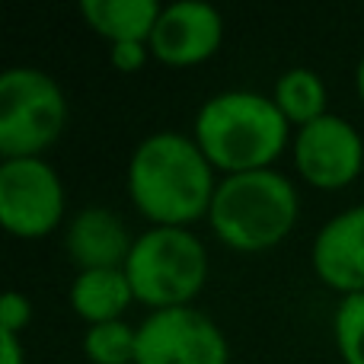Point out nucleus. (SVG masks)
Wrapping results in <instances>:
<instances>
[{
    "label": "nucleus",
    "instance_id": "obj_1",
    "mask_svg": "<svg viewBox=\"0 0 364 364\" xmlns=\"http://www.w3.org/2000/svg\"><path fill=\"white\" fill-rule=\"evenodd\" d=\"M220 173L201 154L192 134L154 132L128 157L125 192L151 227H195L208 220Z\"/></svg>",
    "mask_w": 364,
    "mask_h": 364
},
{
    "label": "nucleus",
    "instance_id": "obj_12",
    "mask_svg": "<svg viewBox=\"0 0 364 364\" xmlns=\"http://www.w3.org/2000/svg\"><path fill=\"white\" fill-rule=\"evenodd\" d=\"M68 304L87 326H100V323L125 320L128 307L138 301L125 269H90L74 275L68 288Z\"/></svg>",
    "mask_w": 364,
    "mask_h": 364
},
{
    "label": "nucleus",
    "instance_id": "obj_13",
    "mask_svg": "<svg viewBox=\"0 0 364 364\" xmlns=\"http://www.w3.org/2000/svg\"><path fill=\"white\" fill-rule=\"evenodd\" d=\"M164 4L157 0H83L80 16L109 45L151 42Z\"/></svg>",
    "mask_w": 364,
    "mask_h": 364
},
{
    "label": "nucleus",
    "instance_id": "obj_9",
    "mask_svg": "<svg viewBox=\"0 0 364 364\" xmlns=\"http://www.w3.org/2000/svg\"><path fill=\"white\" fill-rule=\"evenodd\" d=\"M227 23L218 6L205 0H176L164 4L151 36V55L164 68H198L220 51Z\"/></svg>",
    "mask_w": 364,
    "mask_h": 364
},
{
    "label": "nucleus",
    "instance_id": "obj_16",
    "mask_svg": "<svg viewBox=\"0 0 364 364\" xmlns=\"http://www.w3.org/2000/svg\"><path fill=\"white\" fill-rule=\"evenodd\" d=\"M333 342L342 364H364V294L339 301L333 314Z\"/></svg>",
    "mask_w": 364,
    "mask_h": 364
},
{
    "label": "nucleus",
    "instance_id": "obj_8",
    "mask_svg": "<svg viewBox=\"0 0 364 364\" xmlns=\"http://www.w3.org/2000/svg\"><path fill=\"white\" fill-rule=\"evenodd\" d=\"M291 164L310 188L342 192L364 173V138L346 115L329 112L294 132Z\"/></svg>",
    "mask_w": 364,
    "mask_h": 364
},
{
    "label": "nucleus",
    "instance_id": "obj_4",
    "mask_svg": "<svg viewBox=\"0 0 364 364\" xmlns=\"http://www.w3.org/2000/svg\"><path fill=\"white\" fill-rule=\"evenodd\" d=\"M125 275L134 301L151 314L195 307L211 275V259L192 227H147L134 237Z\"/></svg>",
    "mask_w": 364,
    "mask_h": 364
},
{
    "label": "nucleus",
    "instance_id": "obj_11",
    "mask_svg": "<svg viewBox=\"0 0 364 364\" xmlns=\"http://www.w3.org/2000/svg\"><path fill=\"white\" fill-rule=\"evenodd\" d=\"M134 237L112 208L87 205L64 224V252L77 272L125 269Z\"/></svg>",
    "mask_w": 364,
    "mask_h": 364
},
{
    "label": "nucleus",
    "instance_id": "obj_3",
    "mask_svg": "<svg viewBox=\"0 0 364 364\" xmlns=\"http://www.w3.org/2000/svg\"><path fill=\"white\" fill-rule=\"evenodd\" d=\"M301 218L297 182L282 170H256L220 176L205 224L240 256H259L294 233Z\"/></svg>",
    "mask_w": 364,
    "mask_h": 364
},
{
    "label": "nucleus",
    "instance_id": "obj_17",
    "mask_svg": "<svg viewBox=\"0 0 364 364\" xmlns=\"http://www.w3.org/2000/svg\"><path fill=\"white\" fill-rule=\"evenodd\" d=\"M29 323H32V301L23 291H6L4 301H0V333L23 336Z\"/></svg>",
    "mask_w": 364,
    "mask_h": 364
},
{
    "label": "nucleus",
    "instance_id": "obj_10",
    "mask_svg": "<svg viewBox=\"0 0 364 364\" xmlns=\"http://www.w3.org/2000/svg\"><path fill=\"white\" fill-rule=\"evenodd\" d=\"M310 265L323 288L342 297L364 294V201L333 214L310 243Z\"/></svg>",
    "mask_w": 364,
    "mask_h": 364
},
{
    "label": "nucleus",
    "instance_id": "obj_6",
    "mask_svg": "<svg viewBox=\"0 0 364 364\" xmlns=\"http://www.w3.org/2000/svg\"><path fill=\"white\" fill-rule=\"evenodd\" d=\"M68 192L45 157L0 160V224L16 240H45L61 230Z\"/></svg>",
    "mask_w": 364,
    "mask_h": 364
},
{
    "label": "nucleus",
    "instance_id": "obj_5",
    "mask_svg": "<svg viewBox=\"0 0 364 364\" xmlns=\"http://www.w3.org/2000/svg\"><path fill=\"white\" fill-rule=\"evenodd\" d=\"M68 128V96L42 68L13 64L0 74V160L45 157Z\"/></svg>",
    "mask_w": 364,
    "mask_h": 364
},
{
    "label": "nucleus",
    "instance_id": "obj_15",
    "mask_svg": "<svg viewBox=\"0 0 364 364\" xmlns=\"http://www.w3.org/2000/svg\"><path fill=\"white\" fill-rule=\"evenodd\" d=\"M83 355L90 364H134L138 355V326L128 320L87 326L83 333Z\"/></svg>",
    "mask_w": 364,
    "mask_h": 364
},
{
    "label": "nucleus",
    "instance_id": "obj_18",
    "mask_svg": "<svg viewBox=\"0 0 364 364\" xmlns=\"http://www.w3.org/2000/svg\"><path fill=\"white\" fill-rule=\"evenodd\" d=\"M151 61H154L151 42H119V45H109V64H112L119 74H125V77L141 74V70H144Z\"/></svg>",
    "mask_w": 364,
    "mask_h": 364
},
{
    "label": "nucleus",
    "instance_id": "obj_14",
    "mask_svg": "<svg viewBox=\"0 0 364 364\" xmlns=\"http://www.w3.org/2000/svg\"><path fill=\"white\" fill-rule=\"evenodd\" d=\"M272 100H275L278 112L288 119V125L304 128L310 122L329 115V90L326 80L316 74L314 68H288L278 74L275 87H272Z\"/></svg>",
    "mask_w": 364,
    "mask_h": 364
},
{
    "label": "nucleus",
    "instance_id": "obj_20",
    "mask_svg": "<svg viewBox=\"0 0 364 364\" xmlns=\"http://www.w3.org/2000/svg\"><path fill=\"white\" fill-rule=\"evenodd\" d=\"M355 93H358V100L364 106V55L358 58V64H355Z\"/></svg>",
    "mask_w": 364,
    "mask_h": 364
},
{
    "label": "nucleus",
    "instance_id": "obj_7",
    "mask_svg": "<svg viewBox=\"0 0 364 364\" xmlns=\"http://www.w3.org/2000/svg\"><path fill=\"white\" fill-rule=\"evenodd\" d=\"M134 364H230V342L201 307L154 310L138 323Z\"/></svg>",
    "mask_w": 364,
    "mask_h": 364
},
{
    "label": "nucleus",
    "instance_id": "obj_2",
    "mask_svg": "<svg viewBox=\"0 0 364 364\" xmlns=\"http://www.w3.org/2000/svg\"><path fill=\"white\" fill-rule=\"evenodd\" d=\"M188 134L220 176H237L272 170L291 151L294 128L278 112L272 93L224 90L198 106Z\"/></svg>",
    "mask_w": 364,
    "mask_h": 364
},
{
    "label": "nucleus",
    "instance_id": "obj_19",
    "mask_svg": "<svg viewBox=\"0 0 364 364\" xmlns=\"http://www.w3.org/2000/svg\"><path fill=\"white\" fill-rule=\"evenodd\" d=\"M0 364H26V342H23V336L0 333Z\"/></svg>",
    "mask_w": 364,
    "mask_h": 364
}]
</instances>
